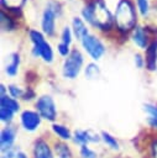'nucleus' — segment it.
Wrapping results in <instances>:
<instances>
[{"mask_svg": "<svg viewBox=\"0 0 157 158\" xmlns=\"http://www.w3.org/2000/svg\"><path fill=\"white\" fill-rule=\"evenodd\" d=\"M84 75L88 80H95L100 77V68L96 63L91 62V63H88L87 67L84 68Z\"/></svg>", "mask_w": 157, "mask_h": 158, "instance_id": "obj_22", "label": "nucleus"}, {"mask_svg": "<svg viewBox=\"0 0 157 158\" xmlns=\"http://www.w3.org/2000/svg\"><path fill=\"white\" fill-rule=\"evenodd\" d=\"M17 136V127L14 125H6L0 132V151H7L15 147V141Z\"/></svg>", "mask_w": 157, "mask_h": 158, "instance_id": "obj_11", "label": "nucleus"}, {"mask_svg": "<svg viewBox=\"0 0 157 158\" xmlns=\"http://www.w3.org/2000/svg\"><path fill=\"white\" fill-rule=\"evenodd\" d=\"M35 110L40 114L42 120H46L48 122H54L57 118V105L52 95L43 94L36 99L35 102Z\"/></svg>", "mask_w": 157, "mask_h": 158, "instance_id": "obj_6", "label": "nucleus"}, {"mask_svg": "<svg viewBox=\"0 0 157 158\" xmlns=\"http://www.w3.org/2000/svg\"><path fill=\"white\" fill-rule=\"evenodd\" d=\"M16 158H30L28 156H27V153L26 152H23V151H19V153H17V156H16Z\"/></svg>", "mask_w": 157, "mask_h": 158, "instance_id": "obj_34", "label": "nucleus"}, {"mask_svg": "<svg viewBox=\"0 0 157 158\" xmlns=\"http://www.w3.org/2000/svg\"><path fill=\"white\" fill-rule=\"evenodd\" d=\"M0 26H1V30L5 32H11L16 27L14 19H11V16L7 15L4 10L0 11Z\"/></svg>", "mask_w": 157, "mask_h": 158, "instance_id": "obj_21", "label": "nucleus"}, {"mask_svg": "<svg viewBox=\"0 0 157 158\" xmlns=\"http://www.w3.org/2000/svg\"><path fill=\"white\" fill-rule=\"evenodd\" d=\"M82 17L100 31H109L114 25V15L104 0H89L82 9Z\"/></svg>", "mask_w": 157, "mask_h": 158, "instance_id": "obj_1", "label": "nucleus"}, {"mask_svg": "<svg viewBox=\"0 0 157 158\" xmlns=\"http://www.w3.org/2000/svg\"><path fill=\"white\" fill-rule=\"evenodd\" d=\"M42 123V117L36 110L26 109L20 112V125L23 131L26 132H36Z\"/></svg>", "mask_w": 157, "mask_h": 158, "instance_id": "obj_8", "label": "nucleus"}, {"mask_svg": "<svg viewBox=\"0 0 157 158\" xmlns=\"http://www.w3.org/2000/svg\"><path fill=\"white\" fill-rule=\"evenodd\" d=\"M61 14H62V6L58 1L51 0L47 2V6L42 12V19H41V28L45 36L48 37L54 36L56 19L61 16Z\"/></svg>", "mask_w": 157, "mask_h": 158, "instance_id": "obj_4", "label": "nucleus"}, {"mask_svg": "<svg viewBox=\"0 0 157 158\" xmlns=\"http://www.w3.org/2000/svg\"><path fill=\"white\" fill-rule=\"evenodd\" d=\"M32 158H56L53 146H51L45 138L35 139L31 148Z\"/></svg>", "mask_w": 157, "mask_h": 158, "instance_id": "obj_10", "label": "nucleus"}, {"mask_svg": "<svg viewBox=\"0 0 157 158\" xmlns=\"http://www.w3.org/2000/svg\"><path fill=\"white\" fill-rule=\"evenodd\" d=\"M35 98H36L35 91H33L31 88H26V89H25V94H23V96H22V100L30 101V100H32V99H35Z\"/></svg>", "mask_w": 157, "mask_h": 158, "instance_id": "obj_31", "label": "nucleus"}, {"mask_svg": "<svg viewBox=\"0 0 157 158\" xmlns=\"http://www.w3.org/2000/svg\"><path fill=\"white\" fill-rule=\"evenodd\" d=\"M146 123L148 125L150 128H152V130H155V131L157 132V118H156V117L147 116V118H146Z\"/></svg>", "mask_w": 157, "mask_h": 158, "instance_id": "obj_32", "label": "nucleus"}, {"mask_svg": "<svg viewBox=\"0 0 157 158\" xmlns=\"http://www.w3.org/2000/svg\"><path fill=\"white\" fill-rule=\"evenodd\" d=\"M79 157L80 158H99V154L90 146H82L79 147Z\"/></svg>", "mask_w": 157, "mask_h": 158, "instance_id": "obj_25", "label": "nucleus"}, {"mask_svg": "<svg viewBox=\"0 0 157 158\" xmlns=\"http://www.w3.org/2000/svg\"><path fill=\"white\" fill-rule=\"evenodd\" d=\"M136 22H137V14L134 2L131 0H119L114 12L115 27L120 32L126 33L135 28Z\"/></svg>", "mask_w": 157, "mask_h": 158, "instance_id": "obj_2", "label": "nucleus"}, {"mask_svg": "<svg viewBox=\"0 0 157 158\" xmlns=\"http://www.w3.org/2000/svg\"><path fill=\"white\" fill-rule=\"evenodd\" d=\"M72 30H73L74 36L79 41H82L87 35H89V30H88V26H87L85 21L83 20V17H79V16H74L73 17V20H72Z\"/></svg>", "mask_w": 157, "mask_h": 158, "instance_id": "obj_15", "label": "nucleus"}, {"mask_svg": "<svg viewBox=\"0 0 157 158\" xmlns=\"http://www.w3.org/2000/svg\"><path fill=\"white\" fill-rule=\"evenodd\" d=\"M26 1L27 0H0L1 7L9 10L10 12H14V14H19L22 10Z\"/></svg>", "mask_w": 157, "mask_h": 158, "instance_id": "obj_20", "label": "nucleus"}, {"mask_svg": "<svg viewBox=\"0 0 157 158\" xmlns=\"http://www.w3.org/2000/svg\"><path fill=\"white\" fill-rule=\"evenodd\" d=\"M145 62L147 70L150 72L157 70V40L151 41L150 46L147 47L145 53Z\"/></svg>", "mask_w": 157, "mask_h": 158, "instance_id": "obj_13", "label": "nucleus"}, {"mask_svg": "<svg viewBox=\"0 0 157 158\" xmlns=\"http://www.w3.org/2000/svg\"><path fill=\"white\" fill-rule=\"evenodd\" d=\"M57 51H58V53H59L62 57H64V58H67V57L70 54V52H72V49L69 48V46L66 44V43H63V42H59V43L57 44Z\"/></svg>", "mask_w": 157, "mask_h": 158, "instance_id": "obj_29", "label": "nucleus"}, {"mask_svg": "<svg viewBox=\"0 0 157 158\" xmlns=\"http://www.w3.org/2000/svg\"><path fill=\"white\" fill-rule=\"evenodd\" d=\"M142 107H143V111L147 114V116H152L157 118V105L156 104L147 102V104H143Z\"/></svg>", "mask_w": 157, "mask_h": 158, "instance_id": "obj_28", "label": "nucleus"}, {"mask_svg": "<svg viewBox=\"0 0 157 158\" xmlns=\"http://www.w3.org/2000/svg\"><path fill=\"white\" fill-rule=\"evenodd\" d=\"M100 137H101V142L106 146L108 149H110V151H112V152H119V151L121 149V146H120L119 139H117L114 135H111L110 132H108V131H101V132H100Z\"/></svg>", "mask_w": 157, "mask_h": 158, "instance_id": "obj_17", "label": "nucleus"}, {"mask_svg": "<svg viewBox=\"0 0 157 158\" xmlns=\"http://www.w3.org/2000/svg\"><path fill=\"white\" fill-rule=\"evenodd\" d=\"M20 63H21V58L20 54L14 52L9 56V62L5 65V74L7 77H16L19 73V68H20Z\"/></svg>", "mask_w": 157, "mask_h": 158, "instance_id": "obj_16", "label": "nucleus"}, {"mask_svg": "<svg viewBox=\"0 0 157 158\" xmlns=\"http://www.w3.org/2000/svg\"><path fill=\"white\" fill-rule=\"evenodd\" d=\"M52 146H53L56 158H73V152L67 142L56 141Z\"/></svg>", "mask_w": 157, "mask_h": 158, "instance_id": "obj_18", "label": "nucleus"}, {"mask_svg": "<svg viewBox=\"0 0 157 158\" xmlns=\"http://www.w3.org/2000/svg\"><path fill=\"white\" fill-rule=\"evenodd\" d=\"M14 116H15V112L9 110L7 107H4V106H0V120L2 123L5 125H11L12 121H14Z\"/></svg>", "mask_w": 157, "mask_h": 158, "instance_id": "obj_23", "label": "nucleus"}, {"mask_svg": "<svg viewBox=\"0 0 157 158\" xmlns=\"http://www.w3.org/2000/svg\"><path fill=\"white\" fill-rule=\"evenodd\" d=\"M82 47L84 48V51L87 52V54L93 59V60H100L101 57L105 54L106 48L104 46V43L101 42V40L99 37H96L93 33L87 35L82 41Z\"/></svg>", "mask_w": 157, "mask_h": 158, "instance_id": "obj_7", "label": "nucleus"}, {"mask_svg": "<svg viewBox=\"0 0 157 158\" xmlns=\"http://www.w3.org/2000/svg\"><path fill=\"white\" fill-rule=\"evenodd\" d=\"M150 154L151 158H157V138L152 141V143L150 144Z\"/></svg>", "mask_w": 157, "mask_h": 158, "instance_id": "obj_33", "label": "nucleus"}, {"mask_svg": "<svg viewBox=\"0 0 157 158\" xmlns=\"http://www.w3.org/2000/svg\"><path fill=\"white\" fill-rule=\"evenodd\" d=\"M30 41L32 42V56L35 58H41L45 63L49 64L54 60V53L51 47V44L46 41L43 32L37 30H30L28 31Z\"/></svg>", "mask_w": 157, "mask_h": 158, "instance_id": "obj_3", "label": "nucleus"}, {"mask_svg": "<svg viewBox=\"0 0 157 158\" xmlns=\"http://www.w3.org/2000/svg\"><path fill=\"white\" fill-rule=\"evenodd\" d=\"M72 141L78 147H82V146H90V144L100 143L101 137H100V133H98V132H95L90 128H88V130L77 128V130L73 131Z\"/></svg>", "mask_w": 157, "mask_h": 158, "instance_id": "obj_9", "label": "nucleus"}, {"mask_svg": "<svg viewBox=\"0 0 157 158\" xmlns=\"http://www.w3.org/2000/svg\"><path fill=\"white\" fill-rule=\"evenodd\" d=\"M0 106L7 107L9 110L14 111L15 114H17L20 111V102H19V100L17 99H14L9 94L0 95Z\"/></svg>", "mask_w": 157, "mask_h": 158, "instance_id": "obj_19", "label": "nucleus"}, {"mask_svg": "<svg viewBox=\"0 0 157 158\" xmlns=\"http://www.w3.org/2000/svg\"><path fill=\"white\" fill-rule=\"evenodd\" d=\"M134 64H135V67H136V68L142 69V68L146 65L145 57H143L142 54H140V53H136V54L134 56Z\"/></svg>", "mask_w": 157, "mask_h": 158, "instance_id": "obj_30", "label": "nucleus"}, {"mask_svg": "<svg viewBox=\"0 0 157 158\" xmlns=\"http://www.w3.org/2000/svg\"><path fill=\"white\" fill-rule=\"evenodd\" d=\"M84 64V57L82 52L77 48L72 49L70 54L64 58L63 64H62V75L64 79L68 80H74L79 77Z\"/></svg>", "mask_w": 157, "mask_h": 158, "instance_id": "obj_5", "label": "nucleus"}, {"mask_svg": "<svg viewBox=\"0 0 157 158\" xmlns=\"http://www.w3.org/2000/svg\"><path fill=\"white\" fill-rule=\"evenodd\" d=\"M7 94L14 99H22L25 94V89L19 86L17 84H9L7 85Z\"/></svg>", "mask_w": 157, "mask_h": 158, "instance_id": "obj_24", "label": "nucleus"}, {"mask_svg": "<svg viewBox=\"0 0 157 158\" xmlns=\"http://www.w3.org/2000/svg\"><path fill=\"white\" fill-rule=\"evenodd\" d=\"M131 40L132 42L141 49H147V47L150 46L151 41H150V36L147 33V28H145L143 26L136 25L135 28L131 31Z\"/></svg>", "mask_w": 157, "mask_h": 158, "instance_id": "obj_12", "label": "nucleus"}, {"mask_svg": "<svg viewBox=\"0 0 157 158\" xmlns=\"http://www.w3.org/2000/svg\"><path fill=\"white\" fill-rule=\"evenodd\" d=\"M51 130H52L53 135L57 136V138L59 141L68 142V141H72V138H73V132L70 131V128L68 126H66L63 123L53 122L51 126Z\"/></svg>", "mask_w": 157, "mask_h": 158, "instance_id": "obj_14", "label": "nucleus"}, {"mask_svg": "<svg viewBox=\"0 0 157 158\" xmlns=\"http://www.w3.org/2000/svg\"><path fill=\"white\" fill-rule=\"evenodd\" d=\"M136 6H137V10L140 12V15L142 17H148L150 15V0H136Z\"/></svg>", "mask_w": 157, "mask_h": 158, "instance_id": "obj_26", "label": "nucleus"}, {"mask_svg": "<svg viewBox=\"0 0 157 158\" xmlns=\"http://www.w3.org/2000/svg\"><path fill=\"white\" fill-rule=\"evenodd\" d=\"M117 158H122V157H117Z\"/></svg>", "mask_w": 157, "mask_h": 158, "instance_id": "obj_35", "label": "nucleus"}, {"mask_svg": "<svg viewBox=\"0 0 157 158\" xmlns=\"http://www.w3.org/2000/svg\"><path fill=\"white\" fill-rule=\"evenodd\" d=\"M73 36H74V33H73L72 27L66 26V27L62 30V32H61V42H63V43L70 46V43H72V41H73Z\"/></svg>", "mask_w": 157, "mask_h": 158, "instance_id": "obj_27", "label": "nucleus"}]
</instances>
